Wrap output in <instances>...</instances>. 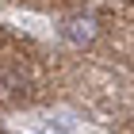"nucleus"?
I'll return each instance as SVG.
<instances>
[{"label": "nucleus", "instance_id": "1", "mask_svg": "<svg viewBox=\"0 0 134 134\" xmlns=\"http://www.w3.org/2000/svg\"><path fill=\"white\" fill-rule=\"evenodd\" d=\"M62 35L69 42H77V46H81V42H92V35H96V19H88V15H84V19H69L62 27Z\"/></svg>", "mask_w": 134, "mask_h": 134}]
</instances>
